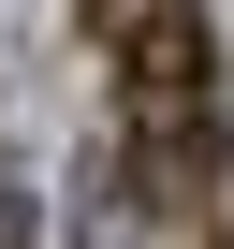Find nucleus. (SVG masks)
Segmentation results:
<instances>
[{"label": "nucleus", "instance_id": "2", "mask_svg": "<svg viewBox=\"0 0 234 249\" xmlns=\"http://www.w3.org/2000/svg\"><path fill=\"white\" fill-rule=\"evenodd\" d=\"M0 249H30V205H15V176H0Z\"/></svg>", "mask_w": 234, "mask_h": 249}, {"label": "nucleus", "instance_id": "1", "mask_svg": "<svg viewBox=\"0 0 234 249\" xmlns=\"http://www.w3.org/2000/svg\"><path fill=\"white\" fill-rule=\"evenodd\" d=\"M161 0H88V44H117V30H147Z\"/></svg>", "mask_w": 234, "mask_h": 249}]
</instances>
